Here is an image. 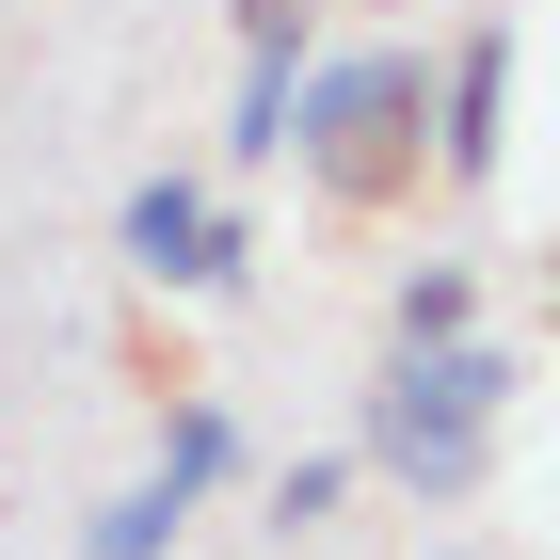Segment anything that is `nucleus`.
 Masks as SVG:
<instances>
[{"label": "nucleus", "instance_id": "nucleus-9", "mask_svg": "<svg viewBox=\"0 0 560 560\" xmlns=\"http://www.w3.org/2000/svg\"><path fill=\"white\" fill-rule=\"evenodd\" d=\"M337 497H352V448H289V465L257 480V513H272V545H320V528H337Z\"/></svg>", "mask_w": 560, "mask_h": 560}, {"label": "nucleus", "instance_id": "nucleus-6", "mask_svg": "<svg viewBox=\"0 0 560 560\" xmlns=\"http://www.w3.org/2000/svg\"><path fill=\"white\" fill-rule=\"evenodd\" d=\"M448 337H480V272L465 257H417L385 289V352H448Z\"/></svg>", "mask_w": 560, "mask_h": 560}, {"label": "nucleus", "instance_id": "nucleus-1", "mask_svg": "<svg viewBox=\"0 0 560 560\" xmlns=\"http://www.w3.org/2000/svg\"><path fill=\"white\" fill-rule=\"evenodd\" d=\"M528 352L513 337H448V352H385L352 385V465H385L417 513H465L497 480V417H513Z\"/></svg>", "mask_w": 560, "mask_h": 560}, {"label": "nucleus", "instance_id": "nucleus-5", "mask_svg": "<svg viewBox=\"0 0 560 560\" xmlns=\"http://www.w3.org/2000/svg\"><path fill=\"white\" fill-rule=\"evenodd\" d=\"M176 497H209V480H241V417H224V385H161V465Z\"/></svg>", "mask_w": 560, "mask_h": 560}, {"label": "nucleus", "instance_id": "nucleus-11", "mask_svg": "<svg viewBox=\"0 0 560 560\" xmlns=\"http://www.w3.org/2000/svg\"><path fill=\"white\" fill-rule=\"evenodd\" d=\"M432 560H497V545H432Z\"/></svg>", "mask_w": 560, "mask_h": 560}, {"label": "nucleus", "instance_id": "nucleus-2", "mask_svg": "<svg viewBox=\"0 0 560 560\" xmlns=\"http://www.w3.org/2000/svg\"><path fill=\"white\" fill-rule=\"evenodd\" d=\"M289 161L320 176V209L385 224L432 192V48H337L320 81L289 96Z\"/></svg>", "mask_w": 560, "mask_h": 560}, {"label": "nucleus", "instance_id": "nucleus-4", "mask_svg": "<svg viewBox=\"0 0 560 560\" xmlns=\"http://www.w3.org/2000/svg\"><path fill=\"white\" fill-rule=\"evenodd\" d=\"M209 224H224V192L209 176H129V209H113V257L144 272V289H209Z\"/></svg>", "mask_w": 560, "mask_h": 560}, {"label": "nucleus", "instance_id": "nucleus-8", "mask_svg": "<svg viewBox=\"0 0 560 560\" xmlns=\"http://www.w3.org/2000/svg\"><path fill=\"white\" fill-rule=\"evenodd\" d=\"M176 528H192V497L176 480H129V497L81 513V560H176Z\"/></svg>", "mask_w": 560, "mask_h": 560}, {"label": "nucleus", "instance_id": "nucleus-10", "mask_svg": "<svg viewBox=\"0 0 560 560\" xmlns=\"http://www.w3.org/2000/svg\"><path fill=\"white\" fill-rule=\"evenodd\" d=\"M224 33H241V48H304V33H320V0H224Z\"/></svg>", "mask_w": 560, "mask_h": 560}, {"label": "nucleus", "instance_id": "nucleus-12", "mask_svg": "<svg viewBox=\"0 0 560 560\" xmlns=\"http://www.w3.org/2000/svg\"><path fill=\"white\" fill-rule=\"evenodd\" d=\"M545 320H560V272H545Z\"/></svg>", "mask_w": 560, "mask_h": 560}, {"label": "nucleus", "instance_id": "nucleus-3", "mask_svg": "<svg viewBox=\"0 0 560 560\" xmlns=\"http://www.w3.org/2000/svg\"><path fill=\"white\" fill-rule=\"evenodd\" d=\"M513 161V16H465L432 48V192H480Z\"/></svg>", "mask_w": 560, "mask_h": 560}, {"label": "nucleus", "instance_id": "nucleus-7", "mask_svg": "<svg viewBox=\"0 0 560 560\" xmlns=\"http://www.w3.org/2000/svg\"><path fill=\"white\" fill-rule=\"evenodd\" d=\"M289 96H304V48H241V113H224V176L289 161Z\"/></svg>", "mask_w": 560, "mask_h": 560}]
</instances>
